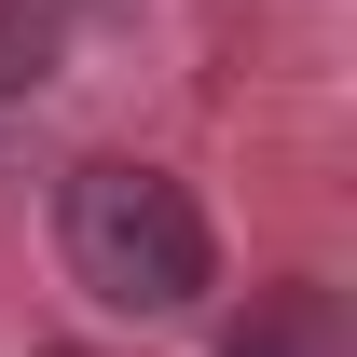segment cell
<instances>
[{
	"label": "cell",
	"instance_id": "1",
	"mask_svg": "<svg viewBox=\"0 0 357 357\" xmlns=\"http://www.w3.org/2000/svg\"><path fill=\"white\" fill-rule=\"evenodd\" d=\"M55 261L110 316H192L220 289V234L192 206V178L137 165V151H96V165L55 178Z\"/></svg>",
	"mask_w": 357,
	"mask_h": 357
},
{
	"label": "cell",
	"instance_id": "2",
	"mask_svg": "<svg viewBox=\"0 0 357 357\" xmlns=\"http://www.w3.org/2000/svg\"><path fill=\"white\" fill-rule=\"evenodd\" d=\"M220 357H344V303H330L316 275H289V289H261V303L220 330Z\"/></svg>",
	"mask_w": 357,
	"mask_h": 357
},
{
	"label": "cell",
	"instance_id": "3",
	"mask_svg": "<svg viewBox=\"0 0 357 357\" xmlns=\"http://www.w3.org/2000/svg\"><path fill=\"white\" fill-rule=\"evenodd\" d=\"M83 42V0H0V96H42Z\"/></svg>",
	"mask_w": 357,
	"mask_h": 357
},
{
	"label": "cell",
	"instance_id": "4",
	"mask_svg": "<svg viewBox=\"0 0 357 357\" xmlns=\"http://www.w3.org/2000/svg\"><path fill=\"white\" fill-rule=\"evenodd\" d=\"M42 357H96V344H42Z\"/></svg>",
	"mask_w": 357,
	"mask_h": 357
}]
</instances>
